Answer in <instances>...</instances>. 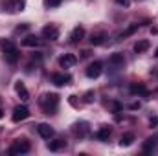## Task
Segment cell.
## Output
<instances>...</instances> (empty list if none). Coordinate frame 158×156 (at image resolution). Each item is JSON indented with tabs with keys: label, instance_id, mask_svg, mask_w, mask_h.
<instances>
[{
	"label": "cell",
	"instance_id": "obj_1",
	"mask_svg": "<svg viewBox=\"0 0 158 156\" xmlns=\"http://www.w3.org/2000/svg\"><path fill=\"white\" fill-rule=\"evenodd\" d=\"M39 105L44 114H55L59 107V96L57 94H42L39 99Z\"/></svg>",
	"mask_w": 158,
	"mask_h": 156
},
{
	"label": "cell",
	"instance_id": "obj_2",
	"mask_svg": "<svg viewBox=\"0 0 158 156\" xmlns=\"http://www.w3.org/2000/svg\"><path fill=\"white\" fill-rule=\"evenodd\" d=\"M28 151H30V143L26 140H15L7 153L9 154H26Z\"/></svg>",
	"mask_w": 158,
	"mask_h": 156
},
{
	"label": "cell",
	"instance_id": "obj_3",
	"mask_svg": "<svg viewBox=\"0 0 158 156\" xmlns=\"http://www.w3.org/2000/svg\"><path fill=\"white\" fill-rule=\"evenodd\" d=\"M101 72H103V63L94 61V63H90L88 68H86V77L88 79H98L101 76Z\"/></svg>",
	"mask_w": 158,
	"mask_h": 156
},
{
	"label": "cell",
	"instance_id": "obj_4",
	"mask_svg": "<svg viewBox=\"0 0 158 156\" xmlns=\"http://www.w3.org/2000/svg\"><path fill=\"white\" fill-rule=\"evenodd\" d=\"M109 66L110 68H114V70H119V68H123L125 66V57H123V53H110V57H109Z\"/></svg>",
	"mask_w": 158,
	"mask_h": 156
},
{
	"label": "cell",
	"instance_id": "obj_5",
	"mask_svg": "<svg viewBox=\"0 0 158 156\" xmlns=\"http://www.w3.org/2000/svg\"><path fill=\"white\" fill-rule=\"evenodd\" d=\"M19 57H20V53H19V50H17L15 46H9V48L4 50V61H6L7 64H15V63L19 61Z\"/></svg>",
	"mask_w": 158,
	"mask_h": 156
},
{
	"label": "cell",
	"instance_id": "obj_6",
	"mask_svg": "<svg viewBox=\"0 0 158 156\" xmlns=\"http://www.w3.org/2000/svg\"><path fill=\"white\" fill-rule=\"evenodd\" d=\"M30 116V110H28V107L26 105H17L15 109H13V121L15 123H19V121H22V119H26V117Z\"/></svg>",
	"mask_w": 158,
	"mask_h": 156
},
{
	"label": "cell",
	"instance_id": "obj_7",
	"mask_svg": "<svg viewBox=\"0 0 158 156\" xmlns=\"http://www.w3.org/2000/svg\"><path fill=\"white\" fill-rule=\"evenodd\" d=\"M42 37L48 39V40H57L59 39V28L53 26V24L44 26V28H42Z\"/></svg>",
	"mask_w": 158,
	"mask_h": 156
},
{
	"label": "cell",
	"instance_id": "obj_8",
	"mask_svg": "<svg viewBox=\"0 0 158 156\" xmlns=\"http://www.w3.org/2000/svg\"><path fill=\"white\" fill-rule=\"evenodd\" d=\"M72 134H74L76 138H85V136L88 134V123H85V121L76 123V125L72 127Z\"/></svg>",
	"mask_w": 158,
	"mask_h": 156
},
{
	"label": "cell",
	"instance_id": "obj_9",
	"mask_svg": "<svg viewBox=\"0 0 158 156\" xmlns=\"http://www.w3.org/2000/svg\"><path fill=\"white\" fill-rule=\"evenodd\" d=\"M37 132L40 134V138H44V140H52L53 138V129L48 125V123H40L39 127H37Z\"/></svg>",
	"mask_w": 158,
	"mask_h": 156
},
{
	"label": "cell",
	"instance_id": "obj_10",
	"mask_svg": "<svg viewBox=\"0 0 158 156\" xmlns=\"http://www.w3.org/2000/svg\"><path fill=\"white\" fill-rule=\"evenodd\" d=\"M72 81V77L68 76V74H52V83L55 84V86H64V84H68Z\"/></svg>",
	"mask_w": 158,
	"mask_h": 156
},
{
	"label": "cell",
	"instance_id": "obj_11",
	"mask_svg": "<svg viewBox=\"0 0 158 156\" xmlns=\"http://www.w3.org/2000/svg\"><path fill=\"white\" fill-rule=\"evenodd\" d=\"M76 63H77V57L72 55V53H64V55L59 59V64H61L63 68H72Z\"/></svg>",
	"mask_w": 158,
	"mask_h": 156
},
{
	"label": "cell",
	"instance_id": "obj_12",
	"mask_svg": "<svg viewBox=\"0 0 158 156\" xmlns=\"http://www.w3.org/2000/svg\"><path fill=\"white\" fill-rule=\"evenodd\" d=\"M15 92L19 94V97H20L22 101H28V99H30V92H28V88L24 86L22 81H17V83H15Z\"/></svg>",
	"mask_w": 158,
	"mask_h": 156
},
{
	"label": "cell",
	"instance_id": "obj_13",
	"mask_svg": "<svg viewBox=\"0 0 158 156\" xmlns=\"http://www.w3.org/2000/svg\"><path fill=\"white\" fill-rule=\"evenodd\" d=\"M131 94H134V96H149L143 83H132L131 84Z\"/></svg>",
	"mask_w": 158,
	"mask_h": 156
},
{
	"label": "cell",
	"instance_id": "obj_14",
	"mask_svg": "<svg viewBox=\"0 0 158 156\" xmlns=\"http://www.w3.org/2000/svg\"><path fill=\"white\" fill-rule=\"evenodd\" d=\"M40 44H42V40L39 37H35V35H28V37L22 39V46H28V48H37Z\"/></svg>",
	"mask_w": 158,
	"mask_h": 156
},
{
	"label": "cell",
	"instance_id": "obj_15",
	"mask_svg": "<svg viewBox=\"0 0 158 156\" xmlns=\"http://www.w3.org/2000/svg\"><path fill=\"white\" fill-rule=\"evenodd\" d=\"M112 136V130H110V127H101L98 132H96V138L99 140V142H109V138Z\"/></svg>",
	"mask_w": 158,
	"mask_h": 156
},
{
	"label": "cell",
	"instance_id": "obj_16",
	"mask_svg": "<svg viewBox=\"0 0 158 156\" xmlns=\"http://www.w3.org/2000/svg\"><path fill=\"white\" fill-rule=\"evenodd\" d=\"M83 37H85V28H83V26H76L74 31H72V35H70V40L76 44V42H79Z\"/></svg>",
	"mask_w": 158,
	"mask_h": 156
},
{
	"label": "cell",
	"instance_id": "obj_17",
	"mask_svg": "<svg viewBox=\"0 0 158 156\" xmlns=\"http://www.w3.org/2000/svg\"><path fill=\"white\" fill-rule=\"evenodd\" d=\"M105 31H98V33H92L90 35V44H94V46H99V44H103L105 42Z\"/></svg>",
	"mask_w": 158,
	"mask_h": 156
},
{
	"label": "cell",
	"instance_id": "obj_18",
	"mask_svg": "<svg viewBox=\"0 0 158 156\" xmlns=\"http://www.w3.org/2000/svg\"><path fill=\"white\" fill-rule=\"evenodd\" d=\"M149 46H151V42H149L147 39L138 40V42L134 44V51H136V53H143V51H147V50H149Z\"/></svg>",
	"mask_w": 158,
	"mask_h": 156
},
{
	"label": "cell",
	"instance_id": "obj_19",
	"mask_svg": "<svg viewBox=\"0 0 158 156\" xmlns=\"http://www.w3.org/2000/svg\"><path fill=\"white\" fill-rule=\"evenodd\" d=\"M132 142H134V134L132 132H127V134H123L119 138V145L121 147H129V145H132Z\"/></svg>",
	"mask_w": 158,
	"mask_h": 156
},
{
	"label": "cell",
	"instance_id": "obj_20",
	"mask_svg": "<svg viewBox=\"0 0 158 156\" xmlns=\"http://www.w3.org/2000/svg\"><path fill=\"white\" fill-rule=\"evenodd\" d=\"M63 147H66V143L63 140H53V142H48V149L50 151H61Z\"/></svg>",
	"mask_w": 158,
	"mask_h": 156
},
{
	"label": "cell",
	"instance_id": "obj_21",
	"mask_svg": "<svg viewBox=\"0 0 158 156\" xmlns=\"http://www.w3.org/2000/svg\"><path fill=\"white\" fill-rule=\"evenodd\" d=\"M136 30H138V24H131V26H129V28H127L125 31H121V33H119V37H121V39H125V37L132 35V33H134Z\"/></svg>",
	"mask_w": 158,
	"mask_h": 156
},
{
	"label": "cell",
	"instance_id": "obj_22",
	"mask_svg": "<svg viewBox=\"0 0 158 156\" xmlns=\"http://www.w3.org/2000/svg\"><path fill=\"white\" fill-rule=\"evenodd\" d=\"M155 145H156V138H149L145 142V145H143V153H151L155 149Z\"/></svg>",
	"mask_w": 158,
	"mask_h": 156
},
{
	"label": "cell",
	"instance_id": "obj_23",
	"mask_svg": "<svg viewBox=\"0 0 158 156\" xmlns=\"http://www.w3.org/2000/svg\"><path fill=\"white\" fill-rule=\"evenodd\" d=\"M107 107H109V109H110L112 112H119V110H121V105H119L118 101H110V103H109Z\"/></svg>",
	"mask_w": 158,
	"mask_h": 156
},
{
	"label": "cell",
	"instance_id": "obj_24",
	"mask_svg": "<svg viewBox=\"0 0 158 156\" xmlns=\"http://www.w3.org/2000/svg\"><path fill=\"white\" fill-rule=\"evenodd\" d=\"M61 2H63V0H44V6H48V7H57Z\"/></svg>",
	"mask_w": 158,
	"mask_h": 156
},
{
	"label": "cell",
	"instance_id": "obj_25",
	"mask_svg": "<svg viewBox=\"0 0 158 156\" xmlns=\"http://www.w3.org/2000/svg\"><path fill=\"white\" fill-rule=\"evenodd\" d=\"M85 101H86V103H92V101H94V92H86Z\"/></svg>",
	"mask_w": 158,
	"mask_h": 156
},
{
	"label": "cell",
	"instance_id": "obj_26",
	"mask_svg": "<svg viewBox=\"0 0 158 156\" xmlns=\"http://www.w3.org/2000/svg\"><path fill=\"white\" fill-rule=\"evenodd\" d=\"M116 2H118L119 6H123V7H129L131 6V0H116Z\"/></svg>",
	"mask_w": 158,
	"mask_h": 156
},
{
	"label": "cell",
	"instance_id": "obj_27",
	"mask_svg": "<svg viewBox=\"0 0 158 156\" xmlns=\"http://www.w3.org/2000/svg\"><path fill=\"white\" fill-rule=\"evenodd\" d=\"M26 30H28V24H22V26H19L15 31H17V33H20V31H26Z\"/></svg>",
	"mask_w": 158,
	"mask_h": 156
},
{
	"label": "cell",
	"instance_id": "obj_28",
	"mask_svg": "<svg viewBox=\"0 0 158 156\" xmlns=\"http://www.w3.org/2000/svg\"><path fill=\"white\" fill-rule=\"evenodd\" d=\"M86 57H90V50H83L81 51V59H86Z\"/></svg>",
	"mask_w": 158,
	"mask_h": 156
},
{
	"label": "cell",
	"instance_id": "obj_29",
	"mask_svg": "<svg viewBox=\"0 0 158 156\" xmlns=\"http://www.w3.org/2000/svg\"><path fill=\"white\" fill-rule=\"evenodd\" d=\"M151 127H158V116L151 117Z\"/></svg>",
	"mask_w": 158,
	"mask_h": 156
},
{
	"label": "cell",
	"instance_id": "obj_30",
	"mask_svg": "<svg viewBox=\"0 0 158 156\" xmlns=\"http://www.w3.org/2000/svg\"><path fill=\"white\" fill-rule=\"evenodd\" d=\"M2 116H4V114H2V110H0V117H2Z\"/></svg>",
	"mask_w": 158,
	"mask_h": 156
},
{
	"label": "cell",
	"instance_id": "obj_31",
	"mask_svg": "<svg viewBox=\"0 0 158 156\" xmlns=\"http://www.w3.org/2000/svg\"><path fill=\"white\" fill-rule=\"evenodd\" d=\"M156 57H158V48H156Z\"/></svg>",
	"mask_w": 158,
	"mask_h": 156
}]
</instances>
